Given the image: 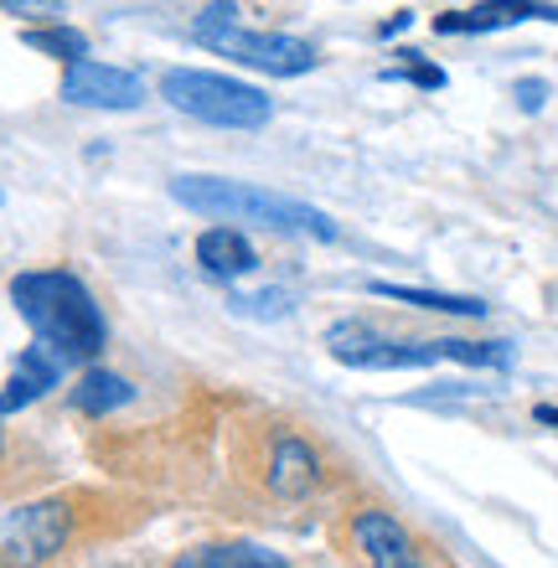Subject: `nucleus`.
<instances>
[{"label":"nucleus","instance_id":"nucleus-19","mask_svg":"<svg viewBox=\"0 0 558 568\" xmlns=\"http://www.w3.org/2000/svg\"><path fill=\"white\" fill-rule=\"evenodd\" d=\"M544 99H548L544 78H523V83H517V104L528 109V114H538V109H544Z\"/></svg>","mask_w":558,"mask_h":568},{"label":"nucleus","instance_id":"nucleus-2","mask_svg":"<svg viewBox=\"0 0 558 568\" xmlns=\"http://www.w3.org/2000/svg\"><path fill=\"white\" fill-rule=\"evenodd\" d=\"M171 196L182 202L196 217H223V223H254V227H274V233H305V239L332 243L336 223L326 212L305 207L295 196L264 192L248 181H227V176H176Z\"/></svg>","mask_w":558,"mask_h":568},{"label":"nucleus","instance_id":"nucleus-10","mask_svg":"<svg viewBox=\"0 0 558 568\" xmlns=\"http://www.w3.org/2000/svg\"><path fill=\"white\" fill-rule=\"evenodd\" d=\"M58 377H62V362L52 357L47 346H27V352L16 357L11 383L0 388V414H16V408L37 404L47 388H58Z\"/></svg>","mask_w":558,"mask_h":568},{"label":"nucleus","instance_id":"nucleus-17","mask_svg":"<svg viewBox=\"0 0 558 568\" xmlns=\"http://www.w3.org/2000/svg\"><path fill=\"white\" fill-rule=\"evenodd\" d=\"M233 311L274 321V315H290V295H285V290H264V295H233Z\"/></svg>","mask_w":558,"mask_h":568},{"label":"nucleus","instance_id":"nucleus-14","mask_svg":"<svg viewBox=\"0 0 558 568\" xmlns=\"http://www.w3.org/2000/svg\"><path fill=\"white\" fill-rule=\"evenodd\" d=\"M130 398H135L130 377L109 373V367H89V373L73 383V408H78V414H89V419H104V414L124 408Z\"/></svg>","mask_w":558,"mask_h":568},{"label":"nucleus","instance_id":"nucleus-12","mask_svg":"<svg viewBox=\"0 0 558 568\" xmlns=\"http://www.w3.org/2000/svg\"><path fill=\"white\" fill-rule=\"evenodd\" d=\"M538 6L532 0H497V6H470V11H439L435 31L439 37H476V31H501L517 21H532Z\"/></svg>","mask_w":558,"mask_h":568},{"label":"nucleus","instance_id":"nucleus-13","mask_svg":"<svg viewBox=\"0 0 558 568\" xmlns=\"http://www.w3.org/2000/svg\"><path fill=\"white\" fill-rule=\"evenodd\" d=\"M171 568H290L280 554L258 548V542H202V548H186L176 554Z\"/></svg>","mask_w":558,"mask_h":568},{"label":"nucleus","instance_id":"nucleus-9","mask_svg":"<svg viewBox=\"0 0 558 568\" xmlns=\"http://www.w3.org/2000/svg\"><path fill=\"white\" fill-rule=\"evenodd\" d=\"M352 538H357V548L367 554V564L373 568H419L414 542H408V532L393 523L388 511H357Z\"/></svg>","mask_w":558,"mask_h":568},{"label":"nucleus","instance_id":"nucleus-3","mask_svg":"<svg viewBox=\"0 0 558 568\" xmlns=\"http://www.w3.org/2000/svg\"><path fill=\"white\" fill-rule=\"evenodd\" d=\"M161 99L171 109H182L186 120L217 124V130H264L274 114L264 89L239 83L227 73H202V68H171L161 78Z\"/></svg>","mask_w":558,"mask_h":568},{"label":"nucleus","instance_id":"nucleus-8","mask_svg":"<svg viewBox=\"0 0 558 568\" xmlns=\"http://www.w3.org/2000/svg\"><path fill=\"white\" fill-rule=\"evenodd\" d=\"M316 480H321L316 449L295 439V434H280L270 449V491L285 496V501H301V496L316 491Z\"/></svg>","mask_w":558,"mask_h":568},{"label":"nucleus","instance_id":"nucleus-20","mask_svg":"<svg viewBox=\"0 0 558 568\" xmlns=\"http://www.w3.org/2000/svg\"><path fill=\"white\" fill-rule=\"evenodd\" d=\"M532 419H538V424H554V429H558V408L554 404H538V408H532Z\"/></svg>","mask_w":558,"mask_h":568},{"label":"nucleus","instance_id":"nucleus-1","mask_svg":"<svg viewBox=\"0 0 558 568\" xmlns=\"http://www.w3.org/2000/svg\"><path fill=\"white\" fill-rule=\"evenodd\" d=\"M11 300L21 321L37 331V346H47L52 357L68 362H93L109 342L104 311L93 290L68 270H31L11 280Z\"/></svg>","mask_w":558,"mask_h":568},{"label":"nucleus","instance_id":"nucleus-15","mask_svg":"<svg viewBox=\"0 0 558 568\" xmlns=\"http://www.w3.org/2000/svg\"><path fill=\"white\" fill-rule=\"evenodd\" d=\"M373 295L383 300H398V305H419V311H435V315H486L481 300H470V295H439V290H414V284H388V280H373L367 284Z\"/></svg>","mask_w":558,"mask_h":568},{"label":"nucleus","instance_id":"nucleus-21","mask_svg":"<svg viewBox=\"0 0 558 568\" xmlns=\"http://www.w3.org/2000/svg\"><path fill=\"white\" fill-rule=\"evenodd\" d=\"M404 27H408V11H398V16L388 21V27H383V37H393V31H404Z\"/></svg>","mask_w":558,"mask_h":568},{"label":"nucleus","instance_id":"nucleus-6","mask_svg":"<svg viewBox=\"0 0 558 568\" xmlns=\"http://www.w3.org/2000/svg\"><path fill=\"white\" fill-rule=\"evenodd\" d=\"M326 346L342 367H357V373H398V367L439 362V342H398V336H383L367 321H336L326 331Z\"/></svg>","mask_w":558,"mask_h":568},{"label":"nucleus","instance_id":"nucleus-11","mask_svg":"<svg viewBox=\"0 0 558 568\" xmlns=\"http://www.w3.org/2000/svg\"><path fill=\"white\" fill-rule=\"evenodd\" d=\"M196 264H202L212 280H239V274H248L258 264V254L239 227H207V233L196 239Z\"/></svg>","mask_w":558,"mask_h":568},{"label":"nucleus","instance_id":"nucleus-7","mask_svg":"<svg viewBox=\"0 0 558 568\" xmlns=\"http://www.w3.org/2000/svg\"><path fill=\"white\" fill-rule=\"evenodd\" d=\"M62 99L83 109H140L145 104V78L130 73V68L83 58L62 73Z\"/></svg>","mask_w":558,"mask_h":568},{"label":"nucleus","instance_id":"nucleus-18","mask_svg":"<svg viewBox=\"0 0 558 568\" xmlns=\"http://www.w3.org/2000/svg\"><path fill=\"white\" fill-rule=\"evenodd\" d=\"M404 68H393L388 78H408V83H419V89H445V73H439L435 62H419V52H404Z\"/></svg>","mask_w":558,"mask_h":568},{"label":"nucleus","instance_id":"nucleus-16","mask_svg":"<svg viewBox=\"0 0 558 568\" xmlns=\"http://www.w3.org/2000/svg\"><path fill=\"white\" fill-rule=\"evenodd\" d=\"M21 42L31 47V52H42V58H58V62H83L89 58V37L78 27H27L21 31Z\"/></svg>","mask_w":558,"mask_h":568},{"label":"nucleus","instance_id":"nucleus-4","mask_svg":"<svg viewBox=\"0 0 558 568\" xmlns=\"http://www.w3.org/2000/svg\"><path fill=\"white\" fill-rule=\"evenodd\" d=\"M196 42L223 52V58H239L243 68L274 73V78H301L316 68V47L301 42V37H285V31L243 27L239 6H207V11L196 16Z\"/></svg>","mask_w":558,"mask_h":568},{"label":"nucleus","instance_id":"nucleus-5","mask_svg":"<svg viewBox=\"0 0 558 568\" xmlns=\"http://www.w3.org/2000/svg\"><path fill=\"white\" fill-rule=\"evenodd\" d=\"M73 532V511L62 501H27L0 517V568H42Z\"/></svg>","mask_w":558,"mask_h":568}]
</instances>
